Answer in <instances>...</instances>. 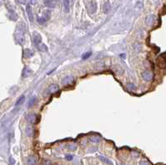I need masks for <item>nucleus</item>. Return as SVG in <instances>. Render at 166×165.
<instances>
[{"instance_id": "obj_4", "label": "nucleus", "mask_w": 166, "mask_h": 165, "mask_svg": "<svg viewBox=\"0 0 166 165\" xmlns=\"http://www.w3.org/2000/svg\"><path fill=\"white\" fill-rule=\"evenodd\" d=\"M50 18H51V12L49 10H46L43 14V17L38 18V22L41 24H43L45 22H46V21H48L50 19Z\"/></svg>"}, {"instance_id": "obj_9", "label": "nucleus", "mask_w": 166, "mask_h": 165, "mask_svg": "<svg viewBox=\"0 0 166 165\" xmlns=\"http://www.w3.org/2000/svg\"><path fill=\"white\" fill-rule=\"evenodd\" d=\"M142 77H143V79L144 80V81H152V79H153V74L150 71H144L142 73Z\"/></svg>"}, {"instance_id": "obj_17", "label": "nucleus", "mask_w": 166, "mask_h": 165, "mask_svg": "<svg viewBox=\"0 0 166 165\" xmlns=\"http://www.w3.org/2000/svg\"><path fill=\"white\" fill-rule=\"evenodd\" d=\"M33 56V51L31 50V49H25L24 50V56L26 58H28V57H31V56Z\"/></svg>"}, {"instance_id": "obj_6", "label": "nucleus", "mask_w": 166, "mask_h": 165, "mask_svg": "<svg viewBox=\"0 0 166 165\" xmlns=\"http://www.w3.org/2000/svg\"><path fill=\"white\" fill-rule=\"evenodd\" d=\"M33 75V71L31 70V69L28 66H26L23 68V72H22V76L23 78H28L29 76H31Z\"/></svg>"}, {"instance_id": "obj_14", "label": "nucleus", "mask_w": 166, "mask_h": 165, "mask_svg": "<svg viewBox=\"0 0 166 165\" xmlns=\"http://www.w3.org/2000/svg\"><path fill=\"white\" fill-rule=\"evenodd\" d=\"M27 163L28 165H35L37 163V160H36V158L33 156H30L27 158Z\"/></svg>"}, {"instance_id": "obj_3", "label": "nucleus", "mask_w": 166, "mask_h": 165, "mask_svg": "<svg viewBox=\"0 0 166 165\" xmlns=\"http://www.w3.org/2000/svg\"><path fill=\"white\" fill-rule=\"evenodd\" d=\"M156 62L160 68H166V53H163L158 56Z\"/></svg>"}, {"instance_id": "obj_16", "label": "nucleus", "mask_w": 166, "mask_h": 165, "mask_svg": "<svg viewBox=\"0 0 166 165\" xmlns=\"http://www.w3.org/2000/svg\"><path fill=\"white\" fill-rule=\"evenodd\" d=\"M38 101V98L36 97V96H33V97H31L30 100H29V102H28V107L31 108V107H33V106L36 104V102Z\"/></svg>"}, {"instance_id": "obj_7", "label": "nucleus", "mask_w": 166, "mask_h": 165, "mask_svg": "<svg viewBox=\"0 0 166 165\" xmlns=\"http://www.w3.org/2000/svg\"><path fill=\"white\" fill-rule=\"evenodd\" d=\"M87 9L90 13H94L96 11V2L92 1L87 4Z\"/></svg>"}, {"instance_id": "obj_25", "label": "nucleus", "mask_w": 166, "mask_h": 165, "mask_svg": "<svg viewBox=\"0 0 166 165\" xmlns=\"http://www.w3.org/2000/svg\"><path fill=\"white\" fill-rule=\"evenodd\" d=\"M10 163H11V165H14L15 163V160L13 158H10Z\"/></svg>"}, {"instance_id": "obj_18", "label": "nucleus", "mask_w": 166, "mask_h": 165, "mask_svg": "<svg viewBox=\"0 0 166 165\" xmlns=\"http://www.w3.org/2000/svg\"><path fill=\"white\" fill-rule=\"evenodd\" d=\"M33 133H34V130H33V128L31 127V126H28L26 128V134H27L28 136L31 137L33 135Z\"/></svg>"}, {"instance_id": "obj_22", "label": "nucleus", "mask_w": 166, "mask_h": 165, "mask_svg": "<svg viewBox=\"0 0 166 165\" xmlns=\"http://www.w3.org/2000/svg\"><path fill=\"white\" fill-rule=\"evenodd\" d=\"M127 88L129 90H136V86H134V85L132 84V83H128L127 84Z\"/></svg>"}, {"instance_id": "obj_19", "label": "nucleus", "mask_w": 166, "mask_h": 165, "mask_svg": "<svg viewBox=\"0 0 166 165\" xmlns=\"http://www.w3.org/2000/svg\"><path fill=\"white\" fill-rule=\"evenodd\" d=\"M24 100H25V96H24V95H21V96L18 99V100H17L16 104H15V105H16V106L21 105H22L24 102Z\"/></svg>"}, {"instance_id": "obj_13", "label": "nucleus", "mask_w": 166, "mask_h": 165, "mask_svg": "<svg viewBox=\"0 0 166 165\" xmlns=\"http://www.w3.org/2000/svg\"><path fill=\"white\" fill-rule=\"evenodd\" d=\"M63 10L64 12L68 13L70 11V2L69 0H64L63 1Z\"/></svg>"}, {"instance_id": "obj_21", "label": "nucleus", "mask_w": 166, "mask_h": 165, "mask_svg": "<svg viewBox=\"0 0 166 165\" xmlns=\"http://www.w3.org/2000/svg\"><path fill=\"white\" fill-rule=\"evenodd\" d=\"M91 141L93 142V143H98L100 141V138L97 137V136H93L91 138Z\"/></svg>"}, {"instance_id": "obj_1", "label": "nucleus", "mask_w": 166, "mask_h": 165, "mask_svg": "<svg viewBox=\"0 0 166 165\" xmlns=\"http://www.w3.org/2000/svg\"><path fill=\"white\" fill-rule=\"evenodd\" d=\"M26 33V27L23 23L18 24L17 26L16 31H15L14 37L17 42L20 45H23L25 43V37L24 34Z\"/></svg>"}, {"instance_id": "obj_15", "label": "nucleus", "mask_w": 166, "mask_h": 165, "mask_svg": "<svg viewBox=\"0 0 166 165\" xmlns=\"http://www.w3.org/2000/svg\"><path fill=\"white\" fill-rule=\"evenodd\" d=\"M111 10V4L108 1H106L105 3H104V6H103V12L105 13H107L109 11Z\"/></svg>"}, {"instance_id": "obj_10", "label": "nucleus", "mask_w": 166, "mask_h": 165, "mask_svg": "<svg viewBox=\"0 0 166 165\" xmlns=\"http://www.w3.org/2000/svg\"><path fill=\"white\" fill-rule=\"evenodd\" d=\"M26 12H27V13H28V18L30 20V22H33V10H32V8H31V6L29 4H28L27 7H26Z\"/></svg>"}, {"instance_id": "obj_24", "label": "nucleus", "mask_w": 166, "mask_h": 165, "mask_svg": "<svg viewBox=\"0 0 166 165\" xmlns=\"http://www.w3.org/2000/svg\"><path fill=\"white\" fill-rule=\"evenodd\" d=\"M139 165H149V163L147 161H145V160H142V161L139 162Z\"/></svg>"}, {"instance_id": "obj_20", "label": "nucleus", "mask_w": 166, "mask_h": 165, "mask_svg": "<svg viewBox=\"0 0 166 165\" xmlns=\"http://www.w3.org/2000/svg\"><path fill=\"white\" fill-rule=\"evenodd\" d=\"M99 158H100L101 160H102L103 162H105V163H106L108 164H112V162L111 160H109L107 158H105V157H103V156H100Z\"/></svg>"}, {"instance_id": "obj_11", "label": "nucleus", "mask_w": 166, "mask_h": 165, "mask_svg": "<svg viewBox=\"0 0 166 165\" xmlns=\"http://www.w3.org/2000/svg\"><path fill=\"white\" fill-rule=\"evenodd\" d=\"M72 81H73V77H72L71 76H66V77H64L63 79H62V84L63 85H69V84H71Z\"/></svg>"}, {"instance_id": "obj_2", "label": "nucleus", "mask_w": 166, "mask_h": 165, "mask_svg": "<svg viewBox=\"0 0 166 165\" xmlns=\"http://www.w3.org/2000/svg\"><path fill=\"white\" fill-rule=\"evenodd\" d=\"M33 43L34 45L38 47V49L39 50V48L42 47L43 43L42 42V37L41 35L37 33V32H34L33 34Z\"/></svg>"}, {"instance_id": "obj_5", "label": "nucleus", "mask_w": 166, "mask_h": 165, "mask_svg": "<svg viewBox=\"0 0 166 165\" xmlns=\"http://www.w3.org/2000/svg\"><path fill=\"white\" fill-rule=\"evenodd\" d=\"M26 119H27V120L31 124H37L39 121L40 117L35 114H30L26 116Z\"/></svg>"}, {"instance_id": "obj_26", "label": "nucleus", "mask_w": 166, "mask_h": 165, "mask_svg": "<svg viewBox=\"0 0 166 165\" xmlns=\"http://www.w3.org/2000/svg\"><path fill=\"white\" fill-rule=\"evenodd\" d=\"M72 158H73V157H72V155H66V158L68 159V160H71V159H72Z\"/></svg>"}, {"instance_id": "obj_8", "label": "nucleus", "mask_w": 166, "mask_h": 165, "mask_svg": "<svg viewBox=\"0 0 166 165\" xmlns=\"http://www.w3.org/2000/svg\"><path fill=\"white\" fill-rule=\"evenodd\" d=\"M58 90H59V86L58 85L53 84V85H51V86H49V87L48 88V90H46V92L48 94H53V93H56V91H58Z\"/></svg>"}, {"instance_id": "obj_23", "label": "nucleus", "mask_w": 166, "mask_h": 165, "mask_svg": "<svg viewBox=\"0 0 166 165\" xmlns=\"http://www.w3.org/2000/svg\"><path fill=\"white\" fill-rule=\"evenodd\" d=\"M91 55V53L89 51V52H86V53H84V55L82 56V59L83 60H85V59H87L88 57H90Z\"/></svg>"}, {"instance_id": "obj_12", "label": "nucleus", "mask_w": 166, "mask_h": 165, "mask_svg": "<svg viewBox=\"0 0 166 165\" xmlns=\"http://www.w3.org/2000/svg\"><path fill=\"white\" fill-rule=\"evenodd\" d=\"M44 4L48 8H55L56 1L55 0H44Z\"/></svg>"}]
</instances>
